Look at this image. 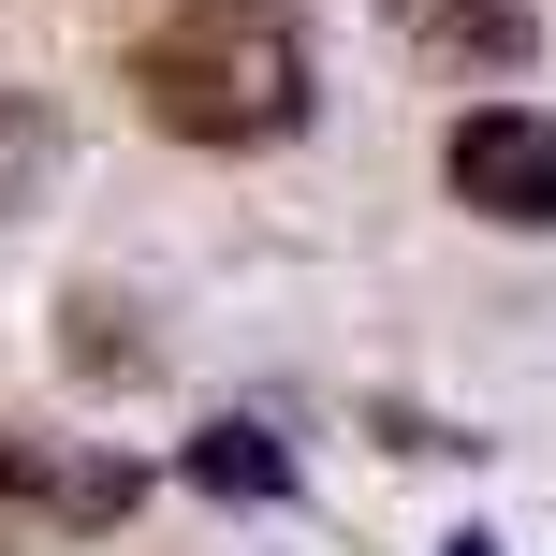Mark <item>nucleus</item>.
Here are the masks:
<instances>
[{"instance_id":"obj_1","label":"nucleus","mask_w":556,"mask_h":556,"mask_svg":"<svg viewBox=\"0 0 556 556\" xmlns=\"http://www.w3.org/2000/svg\"><path fill=\"white\" fill-rule=\"evenodd\" d=\"M117 74H132V103L176 147H278V132H307V29H293V0H162Z\"/></svg>"},{"instance_id":"obj_2","label":"nucleus","mask_w":556,"mask_h":556,"mask_svg":"<svg viewBox=\"0 0 556 556\" xmlns=\"http://www.w3.org/2000/svg\"><path fill=\"white\" fill-rule=\"evenodd\" d=\"M440 176H454V205H469V220L556 235V117H528V103H469V117L440 132Z\"/></svg>"},{"instance_id":"obj_3","label":"nucleus","mask_w":556,"mask_h":556,"mask_svg":"<svg viewBox=\"0 0 556 556\" xmlns=\"http://www.w3.org/2000/svg\"><path fill=\"white\" fill-rule=\"evenodd\" d=\"M132 498H147L132 454H103V440H45V425H0V513H29V528H117Z\"/></svg>"},{"instance_id":"obj_4","label":"nucleus","mask_w":556,"mask_h":556,"mask_svg":"<svg viewBox=\"0 0 556 556\" xmlns=\"http://www.w3.org/2000/svg\"><path fill=\"white\" fill-rule=\"evenodd\" d=\"M395 45H425V59H454V74H513V59L542 45V15L528 0H395Z\"/></svg>"},{"instance_id":"obj_5","label":"nucleus","mask_w":556,"mask_h":556,"mask_svg":"<svg viewBox=\"0 0 556 556\" xmlns=\"http://www.w3.org/2000/svg\"><path fill=\"white\" fill-rule=\"evenodd\" d=\"M191 483H220V498H278L293 454H278L264 425H205V440H191Z\"/></svg>"},{"instance_id":"obj_6","label":"nucleus","mask_w":556,"mask_h":556,"mask_svg":"<svg viewBox=\"0 0 556 556\" xmlns=\"http://www.w3.org/2000/svg\"><path fill=\"white\" fill-rule=\"evenodd\" d=\"M59 323H74V337H59V352H74V366H147V337L117 323L103 293H74V307H59Z\"/></svg>"},{"instance_id":"obj_7","label":"nucleus","mask_w":556,"mask_h":556,"mask_svg":"<svg viewBox=\"0 0 556 556\" xmlns=\"http://www.w3.org/2000/svg\"><path fill=\"white\" fill-rule=\"evenodd\" d=\"M45 162H59V132H45V117L15 103V88H0V191H29V176H45Z\"/></svg>"},{"instance_id":"obj_8","label":"nucleus","mask_w":556,"mask_h":556,"mask_svg":"<svg viewBox=\"0 0 556 556\" xmlns=\"http://www.w3.org/2000/svg\"><path fill=\"white\" fill-rule=\"evenodd\" d=\"M454 556H498V542H454Z\"/></svg>"}]
</instances>
